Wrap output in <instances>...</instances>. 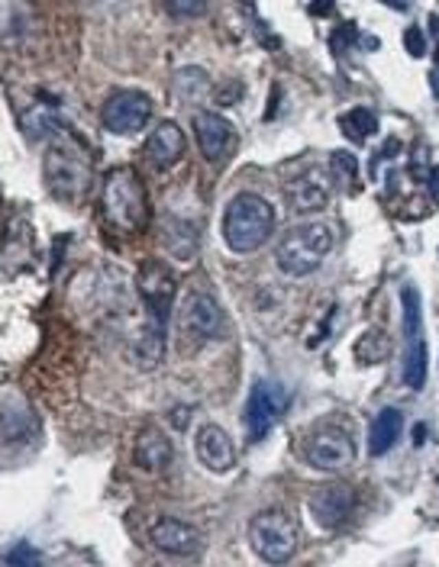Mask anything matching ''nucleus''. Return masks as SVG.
Masks as SVG:
<instances>
[{
    "mask_svg": "<svg viewBox=\"0 0 439 567\" xmlns=\"http://www.w3.org/2000/svg\"><path fill=\"white\" fill-rule=\"evenodd\" d=\"M330 178L320 168L304 171L284 187V200H288L291 213H320L323 207H330Z\"/></svg>",
    "mask_w": 439,
    "mask_h": 567,
    "instance_id": "nucleus-13",
    "label": "nucleus"
},
{
    "mask_svg": "<svg viewBox=\"0 0 439 567\" xmlns=\"http://www.w3.org/2000/svg\"><path fill=\"white\" fill-rule=\"evenodd\" d=\"M136 287H139V297H142V303H146V313H149L146 323L165 329L168 310H172V297H175V274L161 262H146L139 268Z\"/></svg>",
    "mask_w": 439,
    "mask_h": 567,
    "instance_id": "nucleus-10",
    "label": "nucleus"
},
{
    "mask_svg": "<svg viewBox=\"0 0 439 567\" xmlns=\"http://www.w3.org/2000/svg\"><path fill=\"white\" fill-rule=\"evenodd\" d=\"M333 252V232L326 222H304L294 226L275 245V262L291 277L313 274L323 264V258Z\"/></svg>",
    "mask_w": 439,
    "mask_h": 567,
    "instance_id": "nucleus-3",
    "label": "nucleus"
},
{
    "mask_svg": "<svg viewBox=\"0 0 439 567\" xmlns=\"http://www.w3.org/2000/svg\"><path fill=\"white\" fill-rule=\"evenodd\" d=\"M149 542L159 548V551H165V555H178V557L197 555V551L204 548V535H201L194 525L181 522V519H172V516H161V519L152 522Z\"/></svg>",
    "mask_w": 439,
    "mask_h": 567,
    "instance_id": "nucleus-12",
    "label": "nucleus"
},
{
    "mask_svg": "<svg viewBox=\"0 0 439 567\" xmlns=\"http://www.w3.org/2000/svg\"><path fill=\"white\" fill-rule=\"evenodd\" d=\"M401 378L410 390H420L427 384V342H423V336L407 338V358H404Z\"/></svg>",
    "mask_w": 439,
    "mask_h": 567,
    "instance_id": "nucleus-19",
    "label": "nucleus"
},
{
    "mask_svg": "<svg viewBox=\"0 0 439 567\" xmlns=\"http://www.w3.org/2000/svg\"><path fill=\"white\" fill-rule=\"evenodd\" d=\"M307 506H311V516L317 519L320 529H339L352 513L355 490L349 483H330V487H320Z\"/></svg>",
    "mask_w": 439,
    "mask_h": 567,
    "instance_id": "nucleus-14",
    "label": "nucleus"
},
{
    "mask_svg": "<svg viewBox=\"0 0 439 567\" xmlns=\"http://www.w3.org/2000/svg\"><path fill=\"white\" fill-rule=\"evenodd\" d=\"M330 10H333L330 0H323V7H320V3H313V7H311V13H330Z\"/></svg>",
    "mask_w": 439,
    "mask_h": 567,
    "instance_id": "nucleus-29",
    "label": "nucleus"
},
{
    "mask_svg": "<svg viewBox=\"0 0 439 567\" xmlns=\"http://www.w3.org/2000/svg\"><path fill=\"white\" fill-rule=\"evenodd\" d=\"M220 303L210 294L191 290L181 300L178 310V348L181 355H191L197 348H204L207 342H214L220 336Z\"/></svg>",
    "mask_w": 439,
    "mask_h": 567,
    "instance_id": "nucleus-6",
    "label": "nucleus"
},
{
    "mask_svg": "<svg viewBox=\"0 0 439 567\" xmlns=\"http://www.w3.org/2000/svg\"><path fill=\"white\" fill-rule=\"evenodd\" d=\"M194 448H197L201 464L214 474H226L236 464L233 441H229V435H226L220 426H201V429H197V439H194Z\"/></svg>",
    "mask_w": 439,
    "mask_h": 567,
    "instance_id": "nucleus-15",
    "label": "nucleus"
},
{
    "mask_svg": "<svg viewBox=\"0 0 439 567\" xmlns=\"http://www.w3.org/2000/svg\"><path fill=\"white\" fill-rule=\"evenodd\" d=\"M152 119V100L142 91H113L100 106V123L107 132L133 136Z\"/></svg>",
    "mask_w": 439,
    "mask_h": 567,
    "instance_id": "nucleus-7",
    "label": "nucleus"
},
{
    "mask_svg": "<svg viewBox=\"0 0 439 567\" xmlns=\"http://www.w3.org/2000/svg\"><path fill=\"white\" fill-rule=\"evenodd\" d=\"M275 232V210L258 194H236L223 213V239L236 255L258 252Z\"/></svg>",
    "mask_w": 439,
    "mask_h": 567,
    "instance_id": "nucleus-1",
    "label": "nucleus"
},
{
    "mask_svg": "<svg viewBox=\"0 0 439 567\" xmlns=\"http://www.w3.org/2000/svg\"><path fill=\"white\" fill-rule=\"evenodd\" d=\"M429 26H433V36H436V68H439V16H429Z\"/></svg>",
    "mask_w": 439,
    "mask_h": 567,
    "instance_id": "nucleus-28",
    "label": "nucleus"
},
{
    "mask_svg": "<svg viewBox=\"0 0 439 567\" xmlns=\"http://www.w3.org/2000/svg\"><path fill=\"white\" fill-rule=\"evenodd\" d=\"M330 168H333V174H336V181H339L343 187H349V184L359 181V165H355V155H349V152H333Z\"/></svg>",
    "mask_w": 439,
    "mask_h": 567,
    "instance_id": "nucleus-23",
    "label": "nucleus"
},
{
    "mask_svg": "<svg viewBox=\"0 0 439 567\" xmlns=\"http://www.w3.org/2000/svg\"><path fill=\"white\" fill-rule=\"evenodd\" d=\"M284 410H288V390L281 387V384L258 380L246 400V416H243L249 439L252 441L265 439L268 432L275 429V422L284 416Z\"/></svg>",
    "mask_w": 439,
    "mask_h": 567,
    "instance_id": "nucleus-8",
    "label": "nucleus"
},
{
    "mask_svg": "<svg viewBox=\"0 0 439 567\" xmlns=\"http://www.w3.org/2000/svg\"><path fill=\"white\" fill-rule=\"evenodd\" d=\"M207 87H210V81H207L204 68H181V71L175 74V91H178L181 100H197V97H204Z\"/></svg>",
    "mask_w": 439,
    "mask_h": 567,
    "instance_id": "nucleus-22",
    "label": "nucleus"
},
{
    "mask_svg": "<svg viewBox=\"0 0 439 567\" xmlns=\"http://www.w3.org/2000/svg\"><path fill=\"white\" fill-rule=\"evenodd\" d=\"M45 184L58 200H78L87 187L91 178V165H87V152L78 146L75 139L52 142L45 152Z\"/></svg>",
    "mask_w": 439,
    "mask_h": 567,
    "instance_id": "nucleus-5",
    "label": "nucleus"
},
{
    "mask_svg": "<svg viewBox=\"0 0 439 567\" xmlns=\"http://www.w3.org/2000/svg\"><path fill=\"white\" fill-rule=\"evenodd\" d=\"M184 155V132L178 123H172V119H165V123H159V126L149 132V139H146V158H149V165L152 168H172L175 161Z\"/></svg>",
    "mask_w": 439,
    "mask_h": 567,
    "instance_id": "nucleus-16",
    "label": "nucleus"
},
{
    "mask_svg": "<svg viewBox=\"0 0 439 567\" xmlns=\"http://www.w3.org/2000/svg\"><path fill=\"white\" fill-rule=\"evenodd\" d=\"M404 45H407V52L414 55V58H423V55H427V36H423V30H420V26H407Z\"/></svg>",
    "mask_w": 439,
    "mask_h": 567,
    "instance_id": "nucleus-25",
    "label": "nucleus"
},
{
    "mask_svg": "<svg viewBox=\"0 0 439 567\" xmlns=\"http://www.w3.org/2000/svg\"><path fill=\"white\" fill-rule=\"evenodd\" d=\"M100 210L104 220L120 232H139L149 220V200H146V187L136 168H113L104 178L100 187Z\"/></svg>",
    "mask_w": 439,
    "mask_h": 567,
    "instance_id": "nucleus-2",
    "label": "nucleus"
},
{
    "mask_svg": "<svg viewBox=\"0 0 439 567\" xmlns=\"http://www.w3.org/2000/svg\"><path fill=\"white\" fill-rule=\"evenodd\" d=\"M3 567H43V557H39V551L32 545H16L10 555H7Z\"/></svg>",
    "mask_w": 439,
    "mask_h": 567,
    "instance_id": "nucleus-24",
    "label": "nucleus"
},
{
    "mask_svg": "<svg viewBox=\"0 0 439 567\" xmlns=\"http://www.w3.org/2000/svg\"><path fill=\"white\" fill-rule=\"evenodd\" d=\"M194 132H197V146L204 152L207 161H226L229 152H233V142H236V129L233 123L220 113H210V110H201L194 116Z\"/></svg>",
    "mask_w": 439,
    "mask_h": 567,
    "instance_id": "nucleus-11",
    "label": "nucleus"
},
{
    "mask_svg": "<svg viewBox=\"0 0 439 567\" xmlns=\"http://www.w3.org/2000/svg\"><path fill=\"white\" fill-rule=\"evenodd\" d=\"M249 545L268 564H288L300 545L297 519L284 509H262L249 522Z\"/></svg>",
    "mask_w": 439,
    "mask_h": 567,
    "instance_id": "nucleus-4",
    "label": "nucleus"
},
{
    "mask_svg": "<svg viewBox=\"0 0 439 567\" xmlns=\"http://www.w3.org/2000/svg\"><path fill=\"white\" fill-rule=\"evenodd\" d=\"M339 129H343L346 139L365 142L372 132H378V116H375V110H368V106H352L349 113L339 116Z\"/></svg>",
    "mask_w": 439,
    "mask_h": 567,
    "instance_id": "nucleus-20",
    "label": "nucleus"
},
{
    "mask_svg": "<svg viewBox=\"0 0 439 567\" xmlns=\"http://www.w3.org/2000/svg\"><path fill=\"white\" fill-rule=\"evenodd\" d=\"M423 435H427V426H417V429H414V439H417V445H423Z\"/></svg>",
    "mask_w": 439,
    "mask_h": 567,
    "instance_id": "nucleus-30",
    "label": "nucleus"
},
{
    "mask_svg": "<svg viewBox=\"0 0 439 567\" xmlns=\"http://www.w3.org/2000/svg\"><path fill=\"white\" fill-rule=\"evenodd\" d=\"M207 7L201 3V0H175V3H168V13L172 16H201Z\"/></svg>",
    "mask_w": 439,
    "mask_h": 567,
    "instance_id": "nucleus-26",
    "label": "nucleus"
},
{
    "mask_svg": "<svg viewBox=\"0 0 439 567\" xmlns=\"http://www.w3.org/2000/svg\"><path fill=\"white\" fill-rule=\"evenodd\" d=\"M133 458H136V464H139L142 471L159 474L175 461V445L159 426H146V429L139 432V439H136Z\"/></svg>",
    "mask_w": 439,
    "mask_h": 567,
    "instance_id": "nucleus-17",
    "label": "nucleus"
},
{
    "mask_svg": "<svg viewBox=\"0 0 439 567\" xmlns=\"http://www.w3.org/2000/svg\"><path fill=\"white\" fill-rule=\"evenodd\" d=\"M391 355V338L387 332L381 329H368L359 342H355V361L359 364H378V361H385Z\"/></svg>",
    "mask_w": 439,
    "mask_h": 567,
    "instance_id": "nucleus-21",
    "label": "nucleus"
},
{
    "mask_svg": "<svg viewBox=\"0 0 439 567\" xmlns=\"http://www.w3.org/2000/svg\"><path fill=\"white\" fill-rule=\"evenodd\" d=\"M401 426H404L401 410L385 406V410L375 416V422H372V432H368V452H372V454L391 452V445H394L397 435H401Z\"/></svg>",
    "mask_w": 439,
    "mask_h": 567,
    "instance_id": "nucleus-18",
    "label": "nucleus"
},
{
    "mask_svg": "<svg viewBox=\"0 0 439 567\" xmlns=\"http://www.w3.org/2000/svg\"><path fill=\"white\" fill-rule=\"evenodd\" d=\"M429 194H433V200L439 203V165L429 171Z\"/></svg>",
    "mask_w": 439,
    "mask_h": 567,
    "instance_id": "nucleus-27",
    "label": "nucleus"
},
{
    "mask_svg": "<svg viewBox=\"0 0 439 567\" xmlns=\"http://www.w3.org/2000/svg\"><path fill=\"white\" fill-rule=\"evenodd\" d=\"M304 454H307L311 467L336 474L355 461V441H352V435L346 429H339V426H323V429H317L311 439H307Z\"/></svg>",
    "mask_w": 439,
    "mask_h": 567,
    "instance_id": "nucleus-9",
    "label": "nucleus"
}]
</instances>
